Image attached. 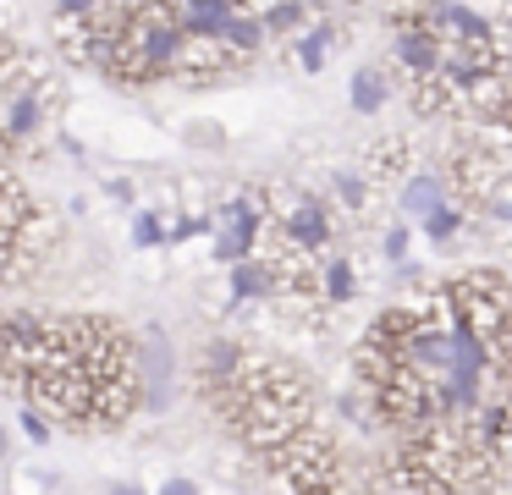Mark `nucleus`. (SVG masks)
Wrapping results in <instances>:
<instances>
[{
	"label": "nucleus",
	"mask_w": 512,
	"mask_h": 495,
	"mask_svg": "<svg viewBox=\"0 0 512 495\" xmlns=\"http://www.w3.org/2000/svg\"><path fill=\"white\" fill-rule=\"evenodd\" d=\"M138 402L149 407V413H166L171 396H177V352H171V336L160 325H149L144 336H138Z\"/></svg>",
	"instance_id": "f257e3e1"
},
{
	"label": "nucleus",
	"mask_w": 512,
	"mask_h": 495,
	"mask_svg": "<svg viewBox=\"0 0 512 495\" xmlns=\"http://www.w3.org/2000/svg\"><path fill=\"white\" fill-rule=\"evenodd\" d=\"M259 231H265V215H259V204L248 193L226 198L221 215H215V259L232 264V259H248V253L259 248Z\"/></svg>",
	"instance_id": "f03ea898"
},
{
	"label": "nucleus",
	"mask_w": 512,
	"mask_h": 495,
	"mask_svg": "<svg viewBox=\"0 0 512 495\" xmlns=\"http://www.w3.org/2000/svg\"><path fill=\"white\" fill-rule=\"evenodd\" d=\"M281 237H287V248H298V253H314V248H325L331 242V215H325V204L314 193H303L298 204H292V215L281 220Z\"/></svg>",
	"instance_id": "7ed1b4c3"
},
{
	"label": "nucleus",
	"mask_w": 512,
	"mask_h": 495,
	"mask_svg": "<svg viewBox=\"0 0 512 495\" xmlns=\"http://www.w3.org/2000/svg\"><path fill=\"white\" fill-rule=\"evenodd\" d=\"M281 264L259 259V253H248V259H232V275H226V286H232V303H254V297H270L281 292Z\"/></svg>",
	"instance_id": "20e7f679"
},
{
	"label": "nucleus",
	"mask_w": 512,
	"mask_h": 495,
	"mask_svg": "<svg viewBox=\"0 0 512 495\" xmlns=\"http://www.w3.org/2000/svg\"><path fill=\"white\" fill-rule=\"evenodd\" d=\"M391 50H397V61L408 66L413 77H435V66H441V39H435V28H402Z\"/></svg>",
	"instance_id": "39448f33"
},
{
	"label": "nucleus",
	"mask_w": 512,
	"mask_h": 495,
	"mask_svg": "<svg viewBox=\"0 0 512 495\" xmlns=\"http://www.w3.org/2000/svg\"><path fill=\"white\" fill-rule=\"evenodd\" d=\"M215 39L226 44V50L232 55H254V50H265V22H259V11H248V6H237L232 17L221 22V33H215Z\"/></svg>",
	"instance_id": "423d86ee"
},
{
	"label": "nucleus",
	"mask_w": 512,
	"mask_h": 495,
	"mask_svg": "<svg viewBox=\"0 0 512 495\" xmlns=\"http://www.w3.org/2000/svg\"><path fill=\"white\" fill-rule=\"evenodd\" d=\"M347 105L358 110V116H375V110L391 105V77L380 72V66H358L353 83H347Z\"/></svg>",
	"instance_id": "0eeeda50"
},
{
	"label": "nucleus",
	"mask_w": 512,
	"mask_h": 495,
	"mask_svg": "<svg viewBox=\"0 0 512 495\" xmlns=\"http://www.w3.org/2000/svg\"><path fill=\"white\" fill-rule=\"evenodd\" d=\"M446 198V176L441 171H413L408 182H402V193H397V209L408 220H419L424 209H435Z\"/></svg>",
	"instance_id": "6e6552de"
},
{
	"label": "nucleus",
	"mask_w": 512,
	"mask_h": 495,
	"mask_svg": "<svg viewBox=\"0 0 512 495\" xmlns=\"http://www.w3.org/2000/svg\"><path fill=\"white\" fill-rule=\"evenodd\" d=\"M435 72H441L452 88H474V94H479V83L490 77V61H479L474 44H468V50H452V55L441 50V66H435Z\"/></svg>",
	"instance_id": "1a4fd4ad"
},
{
	"label": "nucleus",
	"mask_w": 512,
	"mask_h": 495,
	"mask_svg": "<svg viewBox=\"0 0 512 495\" xmlns=\"http://www.w3.org/2000/svg\"><path fill=\"white\" fill-rule=\"evenodd\" d=\"M419 231H424L430 242H452L457 231H463V209H457L452 198H441L435 209H424V215H419Z\"/></svg>",
	"instance_id": "9d476101"
},
{
	"label": "nucleus",
	"mask_w": 512,
	"mask_h": 495,
	"mask_svg": "<svg viewBox=\"0 0 512 495\" xmlns=\"http://www.w3.org/2000/svg\"><path fill=\"white\" fill-rule=\"evenodd\" d=\"M320 292H325V303H353L358 297V270L347 259H331L325 275H320Z\"/></svg>",
	"instance_id": "9b49d317"
},
{
	"label": "nucleus",
	"mask_w": 512,
	"mask_h": 495,
	"mask_svg": "<svg viewBox=\"0 0 512 495\" xmlns=\"http://www.w3.org/2000/svg\"><path fill=\"white\" fill-rule=\"evenodd\" d=\"M34 127H39V94L23 88V94L6 99V132H12V138H28Z\"/></svg>",
	"instance_id": "f8f14e48"
},
{
	"label": "nucleus",
	"mask_w": 512,
	"mask_h": 495,
	"mask_svg": "<svg viewBox=\"0 0 512 495\" xmlns=\"http://www.w3.org/2000/svg\"><path fill=\"white\" fill-rule=\"evenodd\" d=\"M325 55H331V28H325V22L303 28V39H298V66H303V72H325Z\"/></svg>",
	"instance_id": "ddd939ff"
},
{
	"label": "nucleus",
	"mask_w": 512,
	"mask_h": 495,
	"mask_svg": "<svg viewBox=\"0 0 512 495\" xmlns=\"http://www.w3.org/2000/svg\"><path fill=\"white\" fill-rule=\"evenodd\" d=\"M303 0H270L265 11H259V22H265V33H298L303 28Z\"/></svg>",
	"instance_id": "4468645a"
},
{
	"label": "nucleus",
	"mask_w": 512,
	"mask_h": 495,
	"mask_svg": "<svg viewBox=\"0 0 512 495\" xmlns=\"http://www.w3.org/2000/svg\"><path fill=\"white\" fill-rule=\"evenodd\" d=\"M166 242V220L155 215V209H138L133 215V248H160Z\"/></svg>",
	"instance_id": "2eb2a0df"
},
{
	"label": "nucleus",
	"mask_w": 512,
	"mask_h": 495,
	"mask_svg": "<svg viewBox=\"0 0 512 495\" xmlns=\"http://www.w3.org/2000/svg\"><path fill=\"white\" fill-rule=\"evenodd\" d=\"M331 187H336V198H342L347 209H364V204H369V182H364L358 171H336Z\"/></svg>",
	"instance_id": "dca6fc26"
},
{
	"label": "nucleus",
	"mask_w": 512,
	"mask_h": 495,
	"mask_svg": "<svg viewBox=\"0 0 512 495\" xmlns=\"http://www.w3.org/2000/svg\"><path fill=\"white\" fill-rule=\"evenodd\" d=\"M17 424H23V435H28V440H34V446H50V435H56V424H50V418H45V413H39V407H34V402H28V407H23V413H17Z\"/></svg>",
	"instance_id": "f3484780"
},
{
	"label": "nucleus",
	"mask_w": 512,
	"mask_h": 495,
	"mask_svg": "<svg viewBox=\"0 0 512 495\" xmlns=\"http://www.w3.org/2000/svg\"><path fill=\"white\" fill-rule=\"evenodd\" d=\"M408 248H413V231L402 226V220H397V226H386V237H380V253H386L391 264H402V259H408Z\"/></svg>",
	"instance_id": "a211bd4d"
},
{
	"label": "nucleus",
	"mask_w": 512,
	"mask_h": 495,
	"mask_svg": "<svg viewBox=\"0 0 512 495\" xmlns=\"http://www.w3.org/2000/svg\"><path fill=\"white\" fill-rule=\"evenodd\" d=\"M61 17H89V11H100V0H56Z\"/></svg>",
	"instance_id": "6ab92c4d"
},
{
	"label": "nucleus",
	"mask_w": 512,
	"mask_h": 495,
	"mask_svg": "<svg viewBox=\"0 0 512 495\" xmlns=\"http://www.w3.org/2000/svg\"><path fill=\"white\" fill-rule=\"evenodd\" d=\"M160 495H199V479H182V473H177V479L160 484Z\"/></svg>",
	"instance_id": "aec40b11"
},
{
	"label": "nucleus",
	"mask_w": 512,
	"mask_h": 495,
	"mask_svg": "<svg viewBox=\"0 0 512 495\" xmlns=\"http://www.w3.org/2000/svg\"><path fill=\"white\" fill-rule=\"evenodd\" d=\"M105 193H111L116 204H133V182H127V176H116V182H105Z\"/></svg>",
	"instance_id": "412c9836"
},
{
	"label": "nucleus",
	"mask_w": 512,
	"mask_h": 495,
	"mask_svg": "<svg viewBox=\"0 0 512 495\" xmlns=\"http://www.w3.org/2000/svg\"><path fill=\"white\" fill-rule=\"evenodd\" d=\"M6 451H12V435H6V424H0V462H6Z\"/></svg>",
	"instance_id": "4be33fe9"
},
{
	"label": "nucleus",
	"mask_w": 512,
	"mask_h": 495,
	"mask_svg": "<svg viewBox=\"0 0 512 495\" xmlns=\"http://www.w3.org/2000/svg\"><path fill=\"white\" fill-rule=\"evenodd\" d=\"M496 215H501V220H512V198H501V204H496Z\"/></svg>",
	"instance_id": "5701e85b"
},
{
	"label": "nucleus",
	"mask_w": 512,
	"mask_h": 495,
	"mask_svg": "<svg viewBox=\"0 0 512 495\" xmlns=\"http://www.w3.org/2000/svg\"><path fill=\"white\" fill-rule=\"evenodd\" d=\"M116 6H133V0H116Z\"/></svg>",
	"instance_id": "b1692460"
}]
</instances>
